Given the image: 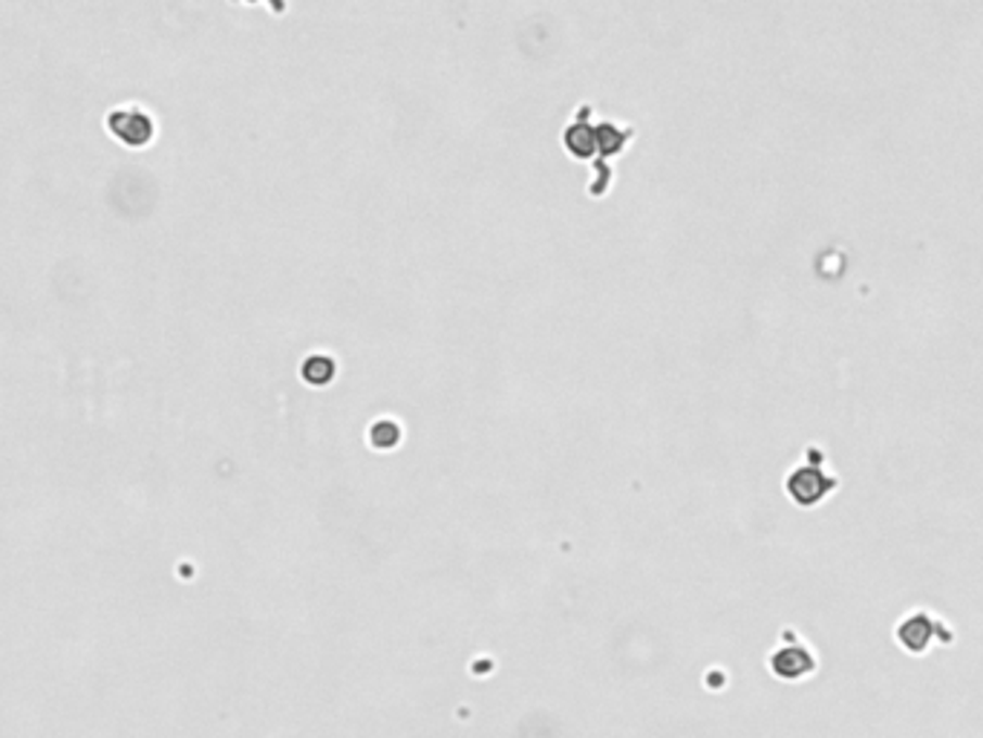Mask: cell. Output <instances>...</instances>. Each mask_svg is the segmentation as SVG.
<instances>
[{
	"instance_id": "6da1fadb",
	"label": "cell",
	"mask_w": 983,
	"mask_h": 738,
	"mask_svg": "<svg viewBox=\"0 0 983 738\" xmlns=\"http://www.w3.org/2000/svg\"><path fill=\"white\" fill-rule=\"evenodd\" d=\"M842 485L840 473H833L828 465H825V456H816V459H802L788 470V476H784V494L799 505V508H814V505L825 502L828 496Z\"/></svg>"
},
{
	"instance_id": "7a4b0ae2",
	"label": "cell",
	"mask_w": 983,
	"mask_h": 738,
	"mask_svg": "<svg viewBox=\"0 0 983 738\" xmlns=\"http://www.w3.org/2000/svg\"><path fill=\"white\" fill-rule=\"evenodd\" d=\"M894 638L897 644L911 654L929 652L934 644H946L952 640V632L946 629V623L932 614L929 609H915L899 618V623L894 626Z\"/></svg>"
},
{
	"instance_id": "3957f363",
	"label": "cell",
	"mask_w": 983,
	"mask_h": 738,
	"mask_svg": "<svg viewBox=\"0 0 983 738\" xmlns=\"http://www.w3.org/2000/svg\"><path fill=\"white\" fill-rule=\"evenodd\" d=\"M767 666L779 680H802L814 675L819 661L805 640H799L793 632H784L782 640L767 654Z\"/></svg>"
},
{
	"instance_id": "277c9868",
	"label": "cell",
	"mask_w": 983,
	"mask_h": 738,
	"mask_svg": "<svg viewBox=\"0 0 983 738\" xmlns=\"http://www.w3.org/2000/svg\"><path fill=\"white\" fill-rule=\"evenodd\" d=\"M110 130H113L118 142L130 144V148H142V144L151 142L153 122L144 110L125 107L110 113Z\"/></svg>"
},
{
	"instance_id": "5b68a950",
	"label": "cell",
	"mask_w": 983,
	"mask_h": 738,
	"mask_svg": "<svg viewBox=\"0 0 983 738\" xmlns=\"http://www.w3.org/2000/svg\"><path fill=\"white\" fill-rule=\"evenodd\" d=\"M563 142L565 148H569V153L577 156V160H591L595 153H600V148H597V127L586 125L583 118H577V122L565 130Z\"/></svg>"
},
{
	"instance_id": "8992f818",
	"label": "cell",
	"mask_w": 983,
	"mask_h": 738,
	"mask_svg": "<svg viewBox=\"0 0 983 738\" xmlns=\"http://www.w3.org/2000/svg\"><path fill=\"white\" fill-rule=\"evenodd\" d=\"M631 139V127L621 125V122H600L597 125V148L603 156H614L621 153Z\"/></svg>"
},
{
	"instance_id": "52a82bcc",
	"label": "cell",
	"mask_w": 983,
	"mask_h": 738,
	"mask_svg": "<svg viewBox=\"0 0 983 738\" xmlns=\"http://www.w3.org/2000/svg\"><path fill=\"white\" fill-rule=\"evenodd\" d=\"M301 376L306 378L309 384H315V386L329 384V381H332V376H335V364L329 361L327 355H311V358H306V361H303Z\"/></svg>"
},
{
	"instance_id": "ba28073f",
	"label": "cell",
	"mask_w": 983,
	"mask_h": 738,
	"mask_svg": "<svg viewBox=\"0 0 983 738\" xmlns=\"http://www.w3.org/2000/svg\"><path fill=\"white\" fill-rule=\"evenodd\" d=\"M370 442H372V445H379V447L398 445V428H395L393 421H387V430L381 433V428L375 424V428L370 430Z\"/></svg>"
}]
</instances>
